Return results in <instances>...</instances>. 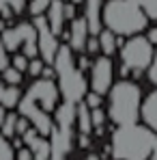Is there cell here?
<instances>
[{
	"mask_svg": "<svg viewBox=\"0 0 157 160\" xmlns=\"http://www.w3.org/2000/svg\"><path fill=\"white\" fill-rule=\"evenodd\" d=\"M52 67H54V80L58 84V93H60L62 102H71V104L82 102L84 93L88 91V82L84 78V72L78 69V65L73 61V52L69 46H58Z\"/></svg>",
	"mask_w": 157,
	"mask_h": 160,
	"instance_id": "3957f363",
	"label": "cell"
},
{
	"mask_svg": "<svg viewBox=\"0 0 157 160\" xmlns=\"http://www.w3.org/2000/svg\"><path fill=\"white\" fill-rule=\"evenodd\" d=\"M15 32H17V39H20V48H22V54L26 58H35L39 56V48H37V30L32 26V22H22L17 24Z\"/></svg>",
	"mask_w": 157,
	"mask_h": 160,
	"instance_id": "30bf717a",
	"label": "cell"
},
{
	"mask_svg": "<svg viewBox=\"0 0 157 160\" xmlns=\"http://www.w3.org/2000/svg\"><path fill=\"white\" fill-rule=\"evenodd\" d=\"M84 2V20L88 26V35H97L104 24H101V9H104V0H82Z\"/></svg>",
	"mask_w": 157,
	"mask_h": 160,
	"instance_id": "7c38bea8",
	"label": "cell"
},
{
	"mask_svg": "<svg viewBox=\"0 0 157 160\" xmlns=\"http://www.w3.org/2000/svg\"><path fill=\"white\" fill-rule=\"evenodd\" d=\"M149 69V78H151V82L157 87V50L153 52V58H151V65L146 67Z\"/></svg>",
	"mask_w": 157,
	"mask_h": 160,
	"instance_id": "f1b7e54d",
	"label": "cell"
},
{
	"mask_svg": "<svg viewBox=\"0 0 157 160\" xmlns=\"http://www.w3.org/2000/svg\"><path fill=\"white\" fill-rule=\"evenodd\" d=\"M84 52L86 54H99V41H97V35H88L86 43H84Z\"/></svg>",
	"mask_w": 157,
	"mask_h": 160,
	"instance_id": "83f0119b",
	"label": "cell"
},
{
	"mask_svg": "<svg viewBox=\"0 0 157 160\" xmlns=\"http://www.w3.org/2000/svg\"><path fill=\"white\" fill-rule=\"evenodd\" d=\"M90 91L105 95L114 82V63L110 56H97L93 63H90Z\"/></svg>",
	"mask_w": 157,
	"mask_h": 160,
	"instance_id": "9c48e42d",
	"label": "cell"
},
{
	"mask_svg": "<svg viewBox=\"0 0 157 160\" xmlns=\"http://www.w3.org/2000/svg\"><path fill=\"white\" fill-rule=\"evenodd\" d=\"M76 18V4L65 0V20H73Z\"/></svg>",
	"mask_w": 157,
	"mask_h": 160,
	"instance_id": "d6a6232c",
	"label": "cell"
},
{
	"mask_svg": "<svg viewBox=\"0 0 157 160\" xmlns=\"http://www.w3.org/2000/svg\"><path fill=\"white\" fill-rule=\"evenodd\" d=\"M82 102L88 108H99V106H104V95H99L95 91H86L84 98H82Z\"/></svg>",
	"mask_w": 157,
	"mask_h": 160,
	"instance_id": "d4e9b609",
	"label": "cell"
},
{
	"mask_svg": "<svg viewBox=\"0 0 157 160\" xmlns=\"http://www.w3.org/2000/svg\"><path fill=\"white\" fill-rule=\"evenodd\" d=\"M48 20V26L56 37H60V32L65 30V0H50L48 11L43 13Z\"/></svg>",
	"mask_w": 157,
	"mask_h": 160,
	"instance_id": "4fadbf2b",
	"label": "cell"
},
{
	"mask_svg": "<svg viewBox=\"0 0 157 160\" xmlns=\"http://www.w3.org/2000/svg\"><path fill=\"white\" fill-rule=\"evenodd\" d=\"M144 13L149 20H157V0H133Z\"/></svg>",
	"mask_w": 157,
	"mask_h": 160,
	"instance_id": "603a6c76",
	"label": "cell"
},
{
	"mask_svg": "<svg viewBox=\"0 0 157 160\" xmlns=\"http://www.w3.org/2000/svg\"><path fill=\"white\" fill-rule=\"evenodd\" d=\"M4 115H7V108L0 104V126H2V121H4Z\"/></svg>",
	"mask_w": 157,
	"mask_h": 160,
	"instance_id": "74e56055",
	"label": "cell"
},
{
	"mask_svg": "<svg viewBox=\"0 0 157 160\" xmlns=\"http://www.w3.org/2000/svg\"><path fill=\"white\" fill-rule=\"evenodd\" d=\"M15 108H17V115L26 117L28 121H30V126L41 134V136H48V134H50V130H52V126H54L52 115H50L48 110H43L30 95L24 93V95L20 98V102H17Z\"/></svg>",
	"mask_w": 157,
	"mask_h": 160,
	"instance_id": "8992f818",
	"label": "cell"
},
{
	"mask_svg": "<svg viewBox=\"0 0 157 160\" xmlns=\"http://www.w3.org/2000/svg\"><path fill=\"white\" fill-rule=\"evenodd\" d=\"M15 160H32L30 149H28V147H20V149H17V154H15Z\"/></svg>",
	"mask_w": 157,
	"mask_h": 160,
	"instance_id": "836d02e7",
	"label": "cell"
},
{
	"mask_svg": "<svg viewBox=\"0 0 157 160\" xmlns=\"http://www.w3.org/2000/svg\"><path fill=\"white\" fill-rule=\"evenodd\" d=\"M146 13L133 0H108L101 9V24L118 37H131L149 26Z\"/></svg>",
	"mask_w": 157,
	"mask_h": 160,
	"instance_id": "7a4b0ae2",
	"label": "cell"
},
{
	"mask_svg": "<svg viewBox=\"0 0 157 160\" xmlns=\"http://www.w3.org/2000/svg\"><path fill=\"white\" fill-rule=\"evenodd\" d=\"M97 41H99V52L104 54V56H112V54L123 46L125 39L118 37V35H114V32L108 30V28H101V30L97 32Z\"/></svg>",
	"mask_w": 157,
	"mask_h": 160,
	"instance_id": "9a60e30c",
	"label": "cell"
},
{
	"mask_svg": "<svg viewBox=\"0 0 157 160\" xmlns=\"http://www.w3.org/2000/svg\"><path fill=\"white\" fill-rule=\"evenodd\" d=\"M67 2H73V4H78V2H82V0H67Z\"/></svg>",
	"mask_w": 157,
	"mask_h": 160,
	"instance_id": "b9f144b4",
	"label": "cell"
},
{
	"mask_svg": "<svg viewBox=\"0 0 157 160\" xmlns=\"http://www.w3.org/2000/svg\"><path fill=\"white\" fill-rule=\"evenodd\" d=\"M11 67H15L17 72H26V67H28V58L24 56L22 52H15L13 56H11Z\"/></svg>",
	"mask_w": 157,
	"mask_h": 160,
	"instance_id": "4316f807",
	"label": "cell"
},
{
	"mask_svg": "<svg viewBox=\"0 0 157 160\" xmlns=\"http://www.w3.org/2000/svg\"><path fill=\"white\" fill-rule=\"evenodd\" d=\"M76 126H78L80 134H90L93 126H90V108L84 102L76 104Z\"/></svg>",
	"mask_w": 157,
	"mask_h": 160,
	"instance_id": "ac0fdd59",
	"label": "cell"
},
{
	"mask_svg": "<svg viewBox=\"0 0 157 160\" xmlns=\"http://www.w3.org/2000/svg\"><path fill=\"white\" fill-rule=\"evenodd\" d=\"M30 128V121H28L26 117H22V115H17V121H15V134L20 136V134H24Z\"/></svg>",
	"mask_w": 157,
	"mask_h": 160,
	"instance_id": "f546056e",
	"label": "cell"
},
{
	"mask_svg": "<svg viewBox=\"0 0 157 160\" xmlns=\"http://www.w3.org/2000/svg\"><path fill=\"white\" fill-rule=\"evenodd\" d=\"M20 98H22L20 84H4V82H0V104L7 110H13L17 106Z\"/></svg>",
	"mask_w": 157,
	"mask_h": 160,
	"instance_id": "2e32d148",
	"label": "cell"
},
{
	"mask_svg": "<svg viewBox=\"0 0 157 160\" xmlns=\"http://www.w3.org/2000/svg\"><path fill=\"white\" fill-rule=\"evenodd\" d=\"M32 26L37 30V48H39V56L43 58L45 65H52L56 50H58V37L54 35L50 26H48V20L45 15H32Z\"/></svg>",
	"mask_w": 157,
	"mask_h": 160,
	"instance_id": "52a82bcc",
	"label": "cell"
},
{
	"mask_svg": "<svg viewBox=\"0 0 157 160\" xmlns=\"http://www.w3.org/2000/svg\"><path fill=\"white\" fill-rule=\"evenodd\" d=\"M26 147L30 149L32 160H50V141H48V136L37 134Z\"/></svg>",
	"mask_w": 157,
	"mask_h": 160,
	"instance_id": "e0dca14e",
	"label": "cell"
},
{
	"mask_svg": "<svg viewBox=\"0 0 157 160\" xmlns=\"http://www.w3.org/2000/svg\"><path fill=\"white\" fill-rule=\"evenodd\" d=\"M7 7H9V0H0V13H2Z\"/></svg>",
	"mask_w": 157,
	"mask_h": 160,
	"instance_id": "f35d334b",
	"label": "cell"
},
{
	"mask_svg": "<svg viewBox=\"0 0 157 160\" xmlns=\"http://www.w3.org/2000/svg\"><path fill=\"white\" fill-rule=\"evenodd\" d=\"M26 7L30 11V15H43L50 7V0H28Z\"/></svg>",
	"mask_w": 157,
	"mask_h": 160,
	"instance_id": "cb8c5ba5",
	"label": "cell"
},
{
	"mask_svg": "<svg viewBox=\"0 0 157 160\" xmlns=\"http://www.w3.org/2000/svg\"><path fill=\"white\" fill-rule=\"evenodd\" d=\"M110 152L114 160H157V134L138 121L116 126Z\"/></svg>",
	"mask_w": 157,
	"mask_h": 160,
	"instance_id": "6da1fadb",
	"label": "cell"
},
{
	"mask_svg": "<svg viewBox=\"0 0 157 160\" xmlns=\"http://www.w3.org/2000/svg\"><path fill=\"white\" fill-rule=\"evenodd\" d=\"M108 119V115L104 112V108H90V126L97 134H104V123Z\"/></svg>",
	"mask_w": 157,
	"mask_h": 160,
	"instance_id": "44dd1931",
	"label": "cell"
},
{
	"mask_svg": "<svg viewBox=\"0 0 157 160\" xmlns=\"http://www.w3.org/2000/svg\"><path fill=\"white\" fill-rule=\"evenodd\" d=\"M108 95V117L116 126L136 123L140 119V102L142 91L136 82L123 78L121 82H112Z\"/></svg>",
	"mask_w": 157,
	"mask_h": 160,
	"instance_id": "277c9868",
	"label": "cell"
},
{
	"mask_svg": "<svg viewBox=\"0 0 157 160\" xmlns=\"http://www.w3.org/2000/svg\"><path fill=\"white\" fill-rule=\"evenodd\" d=\"M4 28H7V26H4V20H2V18H0V32H2V30H4Z\"/></svg>",
	"mask_w": 157,
	"mask_h": 160,
	"instance_id": "60d3db41",
	"label": "cell"
},
{
	"mask_svg": "<svg viewBox=\"0 0 157 160\" xmlns=\"http://www.w3.org/2000/svg\"><path fill=\"white\" fill-rule=\"evenodd\" d=\"M88 143H90L88 141V134H80V145L82 147H88Z\"/></svg>",
	"mask_w": 157,
	"mask_h": 160,
	"instance_id": "8d00e7d4",
	"label": "cell"
},
{
	"mask_svg": "<svg viewBox=\"0 0 157 160\" xmlns=\"http://www.w3.org/2000/svg\"><path fill=\"white\" fill-rule=\"evenodd\" d=\"M86 160H99V156H97V154H88V156H86Z\"/></svg>",
	"mask_w": 157,
	"mask_h": 160,
	"instance_id": "ab89813d",
	"label": "cell"
},
{
	"mask_svg": "<svg viewBox=\"0 0 157 160\" xmlns=\"http://www.w3.org/2000/svg\"><path fill=\"white\" fill-rule=\"evenodd\" d=\"M71 26L67 30V46L71 48V52H84V43L88 39V26L84 18H73L69 20Z\"/></svg>",
	"mask_w": 157,
	"mask_h": 160,
	"instance_id": "8fae6325",
	"label": "cell"
},
{
	"mask_svg": "<svg viewBox=\"0 0 157 160\" xmlns=\"http://www.w3.org/2000/svg\"><path fill=\"white\" fill-rule=\"evenodd\" d=\"M0 41H2V46L7 48V52H17L20 50V39H17V32H15V28H4L2 32H0Z\"/></svg>",
	"mask_w": 157,
	"mask_h": 160,
	"instance_id": "d6986e66",
	"label": "cell"
},
{
	"mask_svg": "<svg viewBox=\"0 0 157 160\" xmlns=\"http://www.w3.org/2000/svg\"><path fill=\"white\" fill-rule=\"evenodd\" d=\"M26 2H28V0H9V7L13 9L15 15H20V13L26 9Z\"/></svg>",
	"mask_w": 157,
	"mask_h": 160,
	"instance_id": "4dcf8cb0",
	"label": "cell"
},
{
	"mask_svg": "<svg viewBox=\"0 0 157 160\" xmlns=\"http://www.w3.org/2000/svg\"><path fill=\"white\" fill-rule=\"evenodd\" d=\"M26 95H30L39 106L48 112H54V108L60 102V93H58V84L56 80L50 78H37L30 87H28Z\"/></svg>",
	"mask_w": 157,
	"mask_h": 160,
	"instance_id": "ba28073f",
	"label": "cell"
},
{
	"mask_svg": "<svg viewBox=\"0 0 157 160\" xmlns=\"http://www.w3.org/2000/svg\"><path fill=\"white\" fill-rule=\"evenodd\" d=\"M118 50H121V61H123V65L129 69L133 76H140V74L151 65L155 46H153L146 37H142V32H138V35H131L127 41H123V46H121Z\"/></svg>",
	"mask_w": 157,
	"mask_h": 160,
	"instance_id": "5b68a950",
	"label": "cell"
},
{
	"mask_svg": "<svg viewBox=\"0 0 157 160\" xmlns=\"http://www.w3.org/2000/svg\"><path fill=\"white\" fill-rule=\"evenodd\" d=\"M0 76H2V82L4 84H22V72H17L15 67H4L2 72H0Z\"/></svg>",
	"mask_w": 157,
	"mask_h": 160,
	"instance_id": "7402d4cb",
	"label": "cell"
},
{
	"mask_svg": "<svg viewBox=\"0 0 157 160\" xmlns=\"http://www.w3.org/2000/svg\"><path fill=\"white\" fill-rule=\"evenodd\" d=\"M90 63H93V61L88 58V54H82V56H80V61L76 63V65H78V69H80V72H86V69L90 67Z\"/></svg>",
	"mask_w": 157,
	"mask_h": 160,
	"instance_id": "1f68e13d",
	"label": "cell"
},
{
	"mask_svg": "<svg viewBox=\"0 0 157 160\" xmlns=\"http://www.w3.org/2000/svg\"><path fill=\"white\" fill-rule=\"evenodd\" d=\"M43 58L41 56H35V58H28V67H26V72L30 74V76H35V78H39L41 76V69H43Z\"/></svg>",
	"mask_w": 157,
	"mask_h": 160,
	"instance_id": "484cf974",
	"label": "cell"
},
{
	"mask_svg": "<svg viewBox=\"0 0 157 160\" xmlns=\"http://www.w3.org/2000/svg\"><path fill=\"white\" fill-rule=\"evenodd\" d=\"M39 78H50V80H54V67H52V65H43L41 76H39Z\"/></svg>",
	"mask_w": 157,
	"mask_h": 160,
	"instance_id": "e575fe53",
	"label": "cell"
},
{
	"mask_svg": "<svg viewBox=\"0 0 157 160\" xmlns=\"http://www.w3.org/2000/svg\"><path fill=\"white\" fill-rule=\"evenodd\" d=\"M146 39H149V41H151L153 46H157V28H151V30H149Z\"/></svg>",
	"mask_w": 157,
	"mask_h": 160,
	"instance_id": "d590c367",
	"label": "cell"
},
{
	"mask_svg": "<svg viewBox=\"0 0 157 160\" xmlns=\"http://www.w3.org/2000/svg\"><path fill=\"white\" fill-rule=\"evenodd\" d=\"M140 117L146 128H151L157 134V89L151 91L142 102H140Z\"/></svg>",
	"mask_w": 157,
	"mask_h": 160,
	"instance_id": "5bb4252c",
	"label": "cell"
},
{
	"mask_svg": "<svg viewBox=\"0 0 157 160\" xmlns=\"http://www.w3.org/2000/svg\"><path fill=\"white\" fill-rule=\"evenodd\" d=\"M15 121H17V112H9V110H7L4 121H2V126H0V134H2L4 138H13V136H15Z\"/></svg>",
	"mask_w": 157,
	"mask_h": 160,
	"instance_id": "ffe728a7",
	"label": "cell"
}]
</instances>
